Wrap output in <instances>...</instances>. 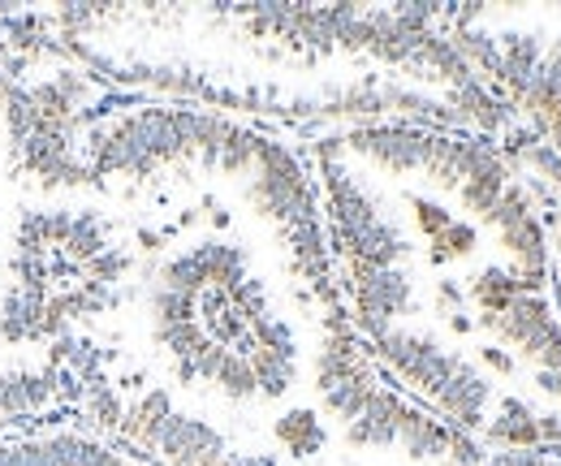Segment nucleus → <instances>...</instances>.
Returning a JSON list of instances; mask_svg holds the SVG:
<instances>
[{
    "label": "nucleus",
    "instance_id": "obj_1",
    "mask_svg": "<svg viewBox=\"0 0 561 466\" xmlns=\"http://www.w3.org/2000/svg\"><path fill=\"white\" fill-rule=\"evenodd\" d=\"M0 466H126L122 454L82 436V432H53L0 445Z\"/></svg>",
    "mask_w": 561,
    "mask_h": 466
},
{
    "label": "nucleus",
    "instance_id": "obj_2",
    "mask_svg": "<svg viewBox=\"0 0 561 466\" xmlns=\"http://www.w3.org/2000/svg\"><path fill=\"white\" fill-rule=\"evenodd\" d=\"M57 394L53 372H0V423L44 410Z\"/></svg>",
    "mask_w": 561,
    "mask_h": 466
},
{
    "label": "nucleus",
    "instance_id": "obj_3",
    "mask_svg": "<svg viewBox=\"0 0 561 466\" xmlns=\"http://www.w3.org/2000/svg\"><path fill=\"white\" fill-rule=\"evenodd\" d=\"M277 445L289 458H316L329 445V428L316 419V410H285L273 428Z\"/></svg>",
    "mask_w": 561,
    "mask_h": 466
}]
</instances>
